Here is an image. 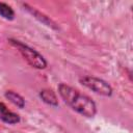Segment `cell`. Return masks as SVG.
Instances as JSON below:
<instances>
[{"label": "cell", "mask_w": 133, "mask_h": 133, "mask_svg": "<svg viewBox=\"0 0 133 133\" xmlns=\"http://www.w3.org/2000/svg\"><path fill=\"white\" fill-rule=\"evenodd\" d=\"M80 82H81V84H83L87 88L91 89L96 94H99L102 96H111V94H112L111 86L102 79H99L96 77H90V76H84V77L80 78Z\"/></svg>", "instance_id": "cell-3"}, {"label": "cell", "mask_w": 133, "mask_h": 133, "mask_svg": "<svg viewBox=\"0 0 133 133\" xmlns=\"http://www.w3.org/2000/svg\"><path fill=\"white\" fill-rule=\"evenodd\" d=\"M0 16L6 20H14L15 18V11L14 9L7 5L6 3H3V2H0Z\"/></svg>", "instance_id": "cell-7"}, {"label": "cell", "mask_w": 133, "mask_h": 133, "mask_svg": "<svg viewBox=\"0 0 133 133\" xmlns=\"http://www.w3.org/2000/svg\"><path fill=\"white\" fill-rule=\"evenodd\" d=\"M0 119L4 123L12 125V124H17L20 122V116L17 113L10 111L4 103L0 102Z\"/></svg>", "instance_id": "cell-4"}, {"label": "cell", "mask_w": 133, "mask_h": 133, "mask_svg": "<svg viewBox=\"0 0 133 133\" xmlns=\"http://www.w3.org/2000/svg\"><path fill=\"white\" fill-rule=\"evenodd\" d=\"M58 92L63 101L72 107V109L82 114L83 116L92 117L96 114L97 107L95 102L87 96L81 94L79 90L61 83L58 86Z\"/></svg>", "instance_id": "cell-1"}, {"label": "cell", "mask_w": 133, "mask_h": 133, "mask_svg": "<svg viewBox=\"0 0 133 133\" xmlns=\"http://www.w3.org/2000/svg\"><path fill=\"white\" fill-rule=\"evenodd\" d=\"M10 44L14 45L22 54V56L26 59V61L33 68L35 69H45L47 66V61L46 59L34 49L30 48L29 46L16 41V39H9Z\"/></svg>", "instance_id": "cell-2"}, {"label": "cell", "mask_w": 133, "mask_h": 133, "mask_svg": "<svg viewBox=\"0 0 133 133\" xmlns=\"http://www.w3.org/2000/svg\"><path fill=\"white\" fill-rule=\"evenodd\" d=\"M39 97H41L42 100H43L44 102H46L47 104L54 105V106H56V105L58 104L57 98H56L55 94H54L51 89H43V90L39 92Z\"/></svg>", "instance_id": "cell-5"}, {"label": "cell", "mask_w": 133, "mask_h": 133, "mask_svg": "<svg viewBox=\"0 0 133 133\" xmlns=\"http://www.w3.org/2000/svg\"><path fill=\"white\" fill-rule=\"evenodd\" d=\"M5 97L15 105H17L20 108H23L25 105V100L23 99V97H21L19 94L12 91V90H7L5 92Z\"/></svg>", "instance_id": "cell-6"}]
</instances>
